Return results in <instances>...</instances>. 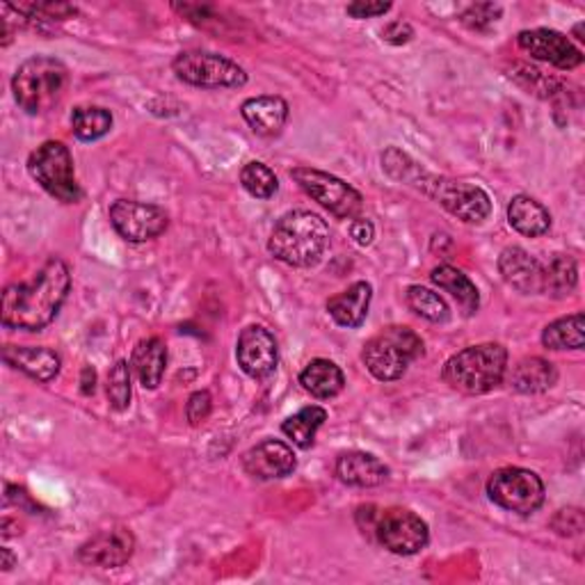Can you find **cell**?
Segmentation results:
<instances>
[{"mask_svg":"<svg viewBox=\"0 0 585 585\" xmlns=\"http://www.w3.org/2000/svg\"><path fill=\"white\" fill-rule=\"evenodd\" d=\"M72 291V272L63 259H48L30 282L10 284L3 293V325L10 329L40 332L63 310Z\"/></svg>","mask_w":585,"mask_h":585,"instance_id":"1","label":"cell"},{"mask_svg":"<svg viewBox=\"0 0 585 585\" xmlns=\"http://www.w3.org/2000/svg\"><path fill=\"white\" fill-rule=\"evenodd\" d=\"M329 227L312 210H291L277 220L268 252L291 268H314L329 248Z\"/></svg>","mask_w":585,"mask_h":585,"instance_id":"2","label":"cell"},{"mask_svg":"<svg viewBox=\"0 0 585 585\" xmlns=\"http://www.w3.org/2000/svg\"><path fill=\"white\" fill-rule=\"evenodd\" d=\"M508 371V350L501 344H478L455 353L446 364L444 382L465 396H483L497 389Z\"/></svg>","mask_w":585,"mask_h":585,"instance_id":"3","label":"cell"},{"mask_svg":"<svg viewBox=\"0 0 585 585\" xmlns=\"http://www.w3.org/2000/svg\"><path fill=\"white\" fill-rule=\"evenodd\" d=\"M69 69L51 55H33L12 78L14 99L28 115H44L65 97Z\"/></svg>","mask_w":585,"mask_h":585,"instance_id":"4","label":"cell"},{"mask_svg":"<svg viewBox=\"0 0 585 585\" xmlns=\"http://www.w3.org/2000/svg\"><path fill=\"white\" fill-rule=\"evenodd\" d=\"M423 338L403 325H391L368 338L361 361L376 380L396 382L408 373L412 361L423 357Z\"/></svg>","mask_w":585,"mask_h":585,"instance_id":"5","label":"cell"},{"mask_svg":"<svg viewBox=\"0 0 585 585\" xmlns=\"http://www.w3.org/2000/svg\"><path fill=\"white\" fill-rule=\"evenodd\" d=\"M28 172L57 202L78 204L83 199L80 183L74 172V156L65 142L48 140L40 144L30 153Z\"/></svg>","mask_w":585,"mask_h":585,"instance_id":"6","label":"cell"},{"mask_svg":"<svg viewBox=\"0 0 585 585\" xmlns=\"http://www.w3.org/2000/svg\"><path fill=\"white\" fill-rule=\"evenodd\" d=\"M172 69L178 80L204 89H238L248 85V72L231 57L213 51H183L174 57Z\"/></svg>","mask_w":585,"mask_h":585,"instance_id":"7","label":"cell"},{"mask_svg":"<svg viewBox=\"0 0 585 585\" xmlns=\"http://www.w3.org/2000/svg\"><path fill=\"white\" fill-rule=\"evenodd\" d=\"M291 176L306 195L329 210L334 218L353 220L361 213L364 197L348 181L316 167H295L291 170Z\"/></svg>","mask_w":585,"mask_h":585,"instance_id":"8","label":"cell"},{"mask_svg":"<svg viewBox=\"0 0 585 585\" xmlns=\"http://www.w3.org/2000/svg\"><path fill=\"white\" fill-rule=\"evenodd\" d=\"M487 495L508 512L533 514L542 508L546 489L535 472L523 467H503L489 476Z\"/></svg>","mask_w":585,"mask_h":585,"instance_id":"9","label":"cell"},{"mask_svg":"<svg viewBox=\"0 0 585 585\" xmlns=\"http://www.w3.org/2000/svg\"><path fill=\"white\" fill-rule=\"evenodd\" d=\"M421 188L435 197L451 215L467 225H480L489 218L491 199L489 195L467 181H448V178H421Z\"/></svg>","mask_w":585,"mask_h":585,"instance_id":"10","label":"cell"},{"mask_svg":"<svg viewBox=\"0 0 585 585\" xmlns=\"http://www.w3.org/2000/svg\"><path fill=\"white\" fill-rule=\"evenodd\" d=\"M373 538L396 556H414L430 542L427 523L408 508H389L378 512Z\"/></svg>","mask_w":585,"mask_h":585,"instance_id":"11","label":"cell"},{"mask_svg":"<svg viewBox=\"0 0 585 585\" xmlns=\"http://www.w3.org/2000/svg\"><path fill=\"white\" fill-rule=\"evenodd\" d=\"M108 215L115 231L129 242L153 240L170 227V215L165 208L136 199H117Z\"/></svg>","mask_w":585,"mask_h":585,"instance_id":"12","label":"cell"},{"mask_svg":"<svg viewBox=\"0 0 585 585\" xmlns=\"http://www.w3.org/2000/svg\"><path fill=\"white\" fill-rule=\"evenodd\" d=\"M236 359L245 376L263 380L274 373L280 364V348H277L274 334L263 325H248L236 344Z\"/></svg>","mask_w":585,"mask_h":585,"instance_id":"13","label":"cell"},{"mask_svg":"<svg viewBox=\"0 0 585 585\" xmlns=\"http://www.w3.org/2000/svg\"><path fill=\"white\" fill-rule=\"evenodd\" d=\"M517 44L523 53H529L531 57L540 59V63H549L563 72L583 65V53L563 33H559V30H549V28L521 30L517 35Z\"/></svg>","mask_w":585,"mask_h":585,"instance_id":"14","label":"cell"},{"mask_svg":"<svg viewBox=\"0 0 585 585\" xmlns=\"http://www.w3.org/2000/svg\"><path fill=\"white\" fill-rule=\"evenodd\" d=\"M136 551V535L124 529H106L97 535H91L87 542L78 549V561L87 567H101V570H115L127 565Z\"/></svg>","mask_w":585,"mask_h":585,"instance_id":"15","label":"cell"},{"mask_svg":"<svg viewBox=\"0 0 585 585\" xmlns=\"http://www.w3.org/2000/svg\"><path fill=\"white\" fill-rule=\"evenodd\" d=\"M297 459L289 444L266 440L242 455V469L257 480H280L295 472Z\"/></svg>","mask_w":585,"mask_h":585,"instance_id":"16","label":"cell"},{"mask_svg":"<svg viewBox=\"0 0 585 585\" xmlns=\"http://www.w3.org/2000/svg\"><path fill=\"white\" fill-rule=\"evenodd\" d=\"M3 359L8 366L17 368V371L25 373L42 384L53 382L59 376L63 368V359L51 348L42 346H6Z\"/></svg>","mask_w":585,"mask_h":585,"instance_id":"17","label":"cell"},{"mask_svg":"<svg viewBox=\"0 0 585 585\" xmlns=\"http://www.w3.org/2000/svg\"><path fill=\"white\" fill-rule=\"evenodd\" d=\"M336 476L342 483L350 487L371 489L380 487L389 478V467L380 457L366 451H348L342 453L336 459Z\"/></svg>","mask_w":585,"mask_h":585,"instance_id":"18","label":"cell"},{"mask_svg":"<svg viewBox=\"0 0 585 585\" xmlns=\"http://www.w3.org/2000/svg\"><path fill=\"white\" fill-rule=\"evenodd\" d=\"M242 119L248 121V127L261 136V138H274L280 136L282 129L286 127L291 108L282 97H272V95H263V97H252L240 106Z\"/></svg>","mask_w":585,"mask_h":585,"instance_id":"19","label":"cell"},{"mask_svg":"<svg viewBox=\"0 0 585 585\" xmlns=\"http://www.w3.org/2000/svg\"><path fill=\"white\" fill-rule=\"evenodd\" d=\"M503 280L523 295L542 293V263L523 248H506L499 257Z\"/></svg>","mask_w":585,"mask_h":585,"instance_id":"20","label":"cell"},{"mask_svg":"<svg viewBox=\"0 0 585 585\" xmlns=\"http://www.w3.org/2000/svg\"><path fill=\"white\" fill-rule=\"evenodd\" d=\"M371 300L373 286L368 282H355L346 291L327 300V314L334 318L336 325L355 329L364 325L368 310H371Z\"/></svg>","mask_w":585,"mask_h":585,"instance_id":"21","label":"cell"},{"mask_svg":"<svg viewBox=\"0 0 585 585\" xmlns=\"http://www.w3.org/2000/svg\"><path fill=\"white\" fill-rule=\"evenodd\" d=\"M167 368V346L163 338L149 336L133 348L131 371L138 376L144 389H159Z\"/></svg>","mask_w":585,"mask_h":585,"instance_id":"22","label":"cell"},{"mask_svg":"<svg viewBox=\"0 0 585 585\" xmlns=\"http://www.w3.org/2000/svg\"><path fill=\"white\" fill-rule=\"evenodd\" d=\"M508 223L521 236L540 238L551 229V213L535 197L517 195L508 204Z\"/></svg>","mask_w":585,"mask_h":585,"instance_id":"23","label":"cell"},{"mask_svg":"<svg viewBox=\"0 0 585 585\" xmlns=\"http://www.w3.org/2000/svg\"><path fill=\"white\" fill-rule=\"evenodd\" d=\"M300 384L306 393H312L318 400H329L336 398L346 387V376L342 368H338L329 359H312L304 366V371L300 373Z\"/></svg>","mask_w":585,"mask_h":585,"instance_id":"24","label":"cell"},{"mask_svg":"<svg viewBox=\"0 0 585 585\" xmlns=\"http://www.w3.org/2000/svg\"><path fill=\"white\" fill-rule=\"evenodd\" d=\"M559 382V368L549 359L527 357L521 359L510 376V384L519 393H542Z\"/></svg>","mask_w":585,"mask_h":585,"instance_id":"25","label":"cell"},{"mask_svg":"<svg viewBox=\"0 0 585 585\" xmlns=\"http://www.w3.org/2000/svg\"><path fill=\"white\" fill-rule=\"evenodd\" d=\"M430 280H433V284L440 286L442 291L451 293L457 300V304L462 306V312H465L467 316L478 312L480 293H478L476 284L462 270H457L453 266H440L433 270V274H430Z\"/></svg>","mask_w":585,"mask_h":585,"instance_id":"26","label":"cell"},{"mask_svg":"<svg viewBox=\"0 0 585 585\" xmlns=\"http://www.w3.org/2000/svg\"><path fill=\"white\" fill-rule=\"evenodd\" d=\"M578 284V266L567 254H553L546 266H542V293L549 297L563 300L572 295Z\"/></svg>","mask_w":585,"mask_h":585,"instance_id":"27","label":"cell"},{"mask_svg":"<svg viewBox=\"0 0 585 585\" xmlns=\"http://www.w3.org/2000/svg\"><path fill=\"white\" fill-rule=\"evenodd\" d=\"M542 346L549 350H581L585 346L583 314L576 312L546 325L542 332Z\"/></svg>","mask_w":585,"mask_h":585,"instance_id":"28","label":"cell"},{"mask_svg":"<svg viewBox=\"0 0 585 585\" xmlns=\"http://www.w3.org/2000/svg\"><path fill=\"white\" fill-rule=\"evenodd\" d=\"M327 421V410L321 405H310L295 412L282 423V433L297 446V448H310L316 440V433L321 425Z\"/></svg>","mask_w":585,"mask_h":585,"instance_id":"29","label":"cell"},{"mask_svg":"<svg viewBox=\"0 0 585 585\" xmlns=\"http://www.w3.org/2000/svg\"><path fill=\"white\" fill-rule=\"evenodd\" d=\"M112 112L101 106H78L72 112V131L83 142H95L110 133Z\"/></svg>","mask_w":585,"mask_h":585,"instance_id":"30","label":"cell"},{"mask_svg":"<svg viewBox=\"0 0 585 585\" xmlns=\"http://www.w3.org/2000/svg\"><path fill=\"white\" fill-rule=\"evenodd\" d=\"M405 302L416 316H421L427 323L440 325L451 318V306L446 304V300L425 286H410L405 293Z\"/></svg>","mask_w":585,"mask_h":585,"instance_id":"31","label":"cell"},{"mask_svg":"<svg viewBox=\"0 0 585 585\" xmlns=\"http://www.w3.org/2000/svg\"><path fill=\"white\" fill-rule=\"evenodd\" d=\"M240 183H242V188L257 199H270L274 197L277 191H280L277 174L261 161H252L240 170Z\"/></svg>","mask_w":585,"mask_h":585,"instance_id":"32","label":"cell"},{"mask_svg":"<svg viewBox=\"0 0 585 585\" xmlns=\"http://www.w3.org/2000/svg\"><path fill=\"white\" fill-rule=\"evenodd\" d=\"M106 393H108V403L115 412H124L131 405V364L119 359L108 373V384H106Z\"/></svg>","mask_w":585,"mask_h":585,"instance_id":"33","label":"cell"},{"mask_svg":"<svg viewBox=\"0 0 585 585\" xmlns=\"http://www.w3.org/2000/svg\"><path fill=\"white\" fill-rule=\"evenodd\" d=\"M25 21H65L76 17V8L67 3H25L12 6Z\"/></svg>","mask_w":585,"mask_h":585,"instance_id":"34","label":"cell"},{"mask_svg":"<svg viewBox=\"0 0 585 585\" xmlns=\"http://www.w3.org/2000/svg\"><path fill=\"white\" fill-rule=\"evenodd\" d=\"M501 17V6L495 3H476L462 12L459 21L465 23L469 30H476V33H483V30H489Z\"/></svg>","mask_w":585,"mask_h":585,"instance_id":"35","label":"cell"},{"mask_svg":"<svg viewBox=\"0 0 585 585\" xmlns=\"http://www.w3.org/2000/svg\"><path fill=\"white\" fill-rule=\"evenodd\" d=\"M551 529L556 531L559 535H578L583 531V512L578 508H567L561 510L556 517L551 521Z\"/></svg>","mask_w":585,"mask_h":585,"instance_id":"36","label":"cell"},{"mask_svg":"<svg viewBox=\"0 0 585 585\" xmlns=\"http://www.w3.org/2000/svg\"><path fill=\"white\" fill-rule=\"evenodd\" d=\"M213 412V398L208 391H195L188 398V405H186V419L191 421V425H199L204 423Z\"/></svg>","mask_w":585,"mask_h":585,"instance_id":"37","label":"cell"},{"mask_svg":"<svg viewBox=\"0 0 585 585\" xmlns=\"http://www.w3.org/2000/svg\"><path fill=\"white\" fill-rule=\"evenodd\" d=\"M382 40L391 46H403L408 42H412L414 37V28L408 21H391L382 28Z\"/></svg>","mask_w":585,"mask_h":585,"instance_id":"38","label":"cell"},{"mask_svg":"<svg viewBox=\"0 0 585 585\" xmlns=\"http://www.w3.org/2000/svg\"><path fill=\"white\" fill-rule=\"evenodd\" d=\"M391 10V3H378V0H357V3H350L346 12L353 19H376L384 17Z\"/></svg>","mask_w":585,"mask_h":585,"instance_id":"39","label":"cell"},{"mask_svg":"<svg viewBox=\"0 0 585 585\" xmlns=\"http://www.w3.org/2000/svg\"><path fill=\"white\" fill-rule=\"evenodd\" d=\"M348 231H350L353 240H355L357 245H361V248H368V245H371L373 238H376V227H373V223L368 220V218H361V215H357V218L350 220Z\"/></svg>","mask_w":585,"mask_h":585,"instance_id":"40","label":"cell"},{"mask_svg":"<svg viewBox=\"0 0 585 585\" xmlns=\"http://www.w3.org/2000/svg\"><path fill=\"white\" fill-rule=\"evenodd\" d=\"M95 384H97V373H95V368H85L83 371V393L89 396V393H95Z\"/></svg>","mask_w":585,"mask_h":585,"instance_id":"41","label":"cell"},{"mask_svg":"<svg viewBox=\"0 0 585 585\" xmlns=\"http://www.w3.org/2000/svg\"><path fill=\"white\" fill-rule=\"evenodd\" d=\"M14 563H17V559H14L12 549L6 546L3 551H0V567H3V572H10L14 567Z\"/></svg>","mask_w":585,"mask_h":585,"instance_id":"42","label":"cell"}]
</instances>
